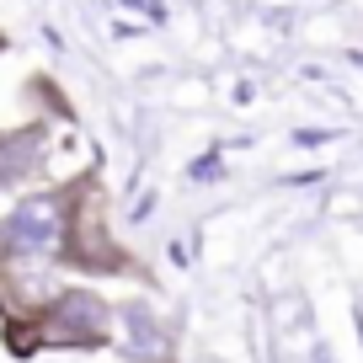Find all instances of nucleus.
<instances>
[{"label":"nucleus","instance_id":"1","mask_svg":"<svg viewBox=\"0 0 363 363\" xmlns=\"http://www.w3.org/2000/svg\"><path fill=\"white\" fill-rule=\"evenodd\" d=\"M59 267L91 272V278H134V272H145L134 257H128V246L113 235V214H107V198H102V187H96L91 171L75 187V208H69Z\"/></svg>","mask_w":363,"mask_h":363},{"label":"nucleus","instance_id":"2","mask_svg":"<svg viewBox=\"0 0 363 363\" xmlns=\"http://www.w3.org/2000/svg\"><path fill=\"white\" fill-rule=\"evenodd\" d=\"M75 187H80V177L59 182V187H43V193H27L11 214L0 219V267L6 262H48V267H59Z\"/></svg>","mask_w":363,"mask_h":363},{"label":"nucleus","instance_id":"3","mask_svg":"<svg viewBox=\"0 0 363 363\" xmlns=\"http://www.w3.org/2000/svg\"><path fill=\"white\" fill-rule=\"evenodd\" d=\"M118 331V310L107 305L96 289H59L54 305L22 331L11 337L16 352H33V347H107Z\"/></svg>","mask_w":363,"mask_h":363},{"label":"nucleus","instance_id":"4","mask_svg":"<svg viewBox=\"0 0 363 363\" xmlns=\"http://www.w3.org/2000/svg\"><path fill=\"white\" fill-rule=\"evenodd\" d=\"M48 171V123L0 128V193H16Z\"/></svg>","mask_w":363,"mask_h":363},{"label":"nucleus","instance_id":"5","mask_svg":"<svg viewBox=\"0 0 363 363\" xmlns=\"http://www.w3.org/2000/svg\"><path fill=\"white\" fill-rule=\"evenodd\" d=\"M118 326L134 337V358L139 363H166V352H171V337L155 326V315H150V305H123L118 310Z\"/></svg>","mask_w":363,"mask_h":363},{"label":"nucleus","instance_id":"6","mask_svg":"<svg viewBox=\"0 0 363 363\" xmlns=\"http://www.w3.org/2000/svg\"><path fill=\"white\" fill-rule=\"evenodd\" d=\"M0 54H6V33H0Z\"/></svg>","mask_w":363,"mask_h":363}]
</instances>
